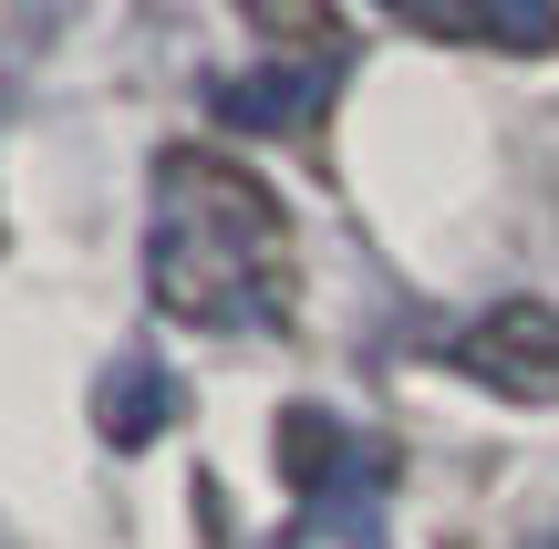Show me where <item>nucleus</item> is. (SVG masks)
<instances>
[{
  "mask_svg": "<svg viewBox=\"0 0 559 549\" xmlns=\"http://www.w3.org/2000/svg\"><path fill=\"white\" fill-rule=\"evenodd\" d=\"M145 290L187 332H280L300 290L280 187L218 145H166L145 187Z\"/></svg>",
  "mask_w": 559,
  "mask_h": 549,
  "instance_id": "obj_1",
  "label": "nucleus"
},
{
  "mask_svg": "<svg viewBox=\"0 0 559 549\" xmlns=\"http://www.w3.org/2000/svg\"><path fill=\"white\" fill-rule=\"evenodd\" d=\"M456 373H477L508 405H559V311L549 301H498L456 332Z\"/></svg>",
  "mask_w": 559,
  "mask_h": 549,
  "instance_id": "obj_2",
  "label": "nucleus"
},
{
  "mask_svg": "<svg viewBox=\"0 0 559 549\" xmlns=\"http://www.w3.org/2000/svg\"><path fill=\"white\" fill-rule=\"evenodd\" d=\"M321 104H332V52L321 62H249V73L218 83V115L249 124V135H300V124H321Z\"/></svg>",
  "mask_w": 559,
  "mask_h": 549,
  "instance_id": "obj_3",
  "label": "nucleus"
},
{
  "mask_svg": "<svg viewBox=\"0 0 559 549\" xmlns=\"http://www.w3.org/2000/svg\"><path fill=\"white\" fill-rule=\"evenodd\" d=\"M156 426H166V373L156 363H115L104 373V435L115 446H145Z\"/></svg>",
  "mask_w": 559,
  "mask_h": 549,
  "instance_id": "obj_4",
  "label": "nucleus"
}]
</instances>
